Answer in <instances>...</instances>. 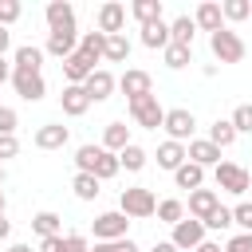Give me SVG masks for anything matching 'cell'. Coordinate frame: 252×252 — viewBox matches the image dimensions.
Instances as JSON below:
<instances>
[{
  "mask_svg": "<svg viewBox=\"0 0 252 252\" xmlns=\"http://www.w3.org/2000/svg\"><path fill=\"white\" fill-rule=\"evenodd\" d=\"M118 209H122L130 220H146V217H154V213H158V197H154L146 185H130V189H122Z\"/></svg>",
  "mask_w": 252,
  "mask_h": 252,
  "instance_id": "1",
  "label": "cell"
},
{
  "mask_svg": "<svg viewBox=\"0 0 252 252\" xmlns=\"http://www.w3.org/2000/svg\"><path fill=\"white\" fill-rule=\"evenodd\" d=\"M126 228H130V217L122 209H106L94 217V240L98 244H114V240H126Z\"/></svg>",
  "mask_w": 252,
  "mask_h": 252,
  "instance_id": "2",
  "label": "cell"
},
{
  "mask_svg": "<svg viewBox=\"0 0 252 252\" xmlns=\"http://www.w3.org/2000/svg\"><path fill=\"white\" fill-rule=\"evenodd\" d=\"M209 47H213V55H217L220 63H240V59H244V51H248V47H244V39H240L232 28L213 32V35H209Z\"/></svg>",
  "mask_w": 252,
  "mask_h": 252,
  "instance_id": "3",
  "label": "cell"
},
{
  "mask_svg": "<svg viewBox=\"0 0 252 252\" xmlns=\"http://www.w3.org/2000/svg\"><path fill=\"white\" fill-rule=\"evenodd\" d=\"M213 177H217V189H224V193H248L252 189V177H248V169L244 165H236V161H220L217 169H213Z\"/></svg>",
  "mask_w": 252,
  "mask_h": 252,
  "instance_id": "4",
  "label": "cell"
},
{
  "mask_svg": "<svg viewBox=\"0 0 252 252\" xmlns=\"http://www.w3.org/2000/svg\"><path fill=\"white\" fill-rule=\"evenodd\" d=\"M118 91L126 94V102H138V98L154 94V79H150V71H142V67H130V71H122V79H118Z\"/></svg>",
  "mask_w": 252,
  "mask_h": 252,
  "instance_id": "5",
  "label": "cell"
},
{
  "mask_svg": "<svg viewBox=\"0 0 252 252\" xmlns=\"http://www.w3.org/2000/svg\"><path fill=\"white\" fill-rule=\"evenodd\" d=\"M130 118H134L138 126H146V130H158V126L165 122V106L158 102V94H146V98L130 102Z\"/></svg>",
  "mask_w": 252,
  "mask_h": 252,
  "instance_id": "6",
  "label": "cell"
},
{
  "mask_svg": "<svg viewBox=\"0 0 252 252\" xmlns=\"http://www.w3.org/2000/svg\"><path fill=\"white\" fill-rule=\"evenodd\" d=\"M161 130L169 134V142H181V146H185V138L197 130V118H193V110H185V106H173V110H165V122H161Z\"/></svg>",
  "mask_w": 252,
  "mask_h": 252,
  "instance_id": "7",
  "label": "cell"
},
{
  "mask_svg": "<svg viewBox=\"0 0 252 252\" xmlns=\"http://www.w3.org/2000/svg\"><path fill=\"white\" fill-rule=\"evenodd\" d=\"M205 232H209V228H205V220L189 217V220H177V224H173V236H169V240H173L181 252H193V248H201V244H205Z\"/></svg>",
  "mask_w": 252,
  "mask_h": 252,
  "instance_id": "8",
  "label": "cell"
},
{
  "mask_svg": "<svg viewBox=\"0 0 252 252\" xmlns=\"http://www.w3.org/2000/svg\"><path fill=\"white\" fill-rule=\"evenodd\" d=\"M12 87H16V94L24 102H39L47 94V83H43L39 71H12Z\"/></svg>",
  "mask_w": 252,
  "mask_h": 252,
  "instance_id": "9",
  "label": "cell"
},
{
  "mask_svg": "<svg viewBox=\"0 0 252 252\" xmlns=\"http://www.w3.org/2000/svg\"><path fill=\"white\" fill-rule=\"evenodd\" d=\"M122 24H126V4H118V0H106L94 16V28L102 35H122Z\"/></svg>",
  "mask_w": 252,
  "mask_h": 252,
  "instance_id": "10",
  "label": "cell"
},
{
  "mask_svg": "<svg viewBox=\"0 0 252 252\" xmlns=\"http://www.w3.org/2000/svg\"><path fill=\"white\" fill-rule=\"evenodd\" d=\"M94 71H98V67H94L83 51H75V55H67V59H63V79H67V87H83Z\"/></svg>",
  "mask_w": 252,
  "mask_h": 252,
  "instance_id": "11",
  "label": "cell"
},
{
  "mask_svg": "<svg viewBox=\"0 0 252 252\" xmlns=\"http://www.w3.org/2000/svg\"><path fill=\"white\" fill-rule=\"evenodd\" d=\"M217 209H220V193H217V189H193V193H189V217L209 220Z\"/></svg>",
  "mask_w": 252,
  "mask_h": 252,
  "instance_id": "12",
  "label": "cell"
},
{
  "mask_svg": "<svg viewBox=\"0 0 252 252\" xmlns=\"http://www.w3.org/2000/svg\"><path fill=\"white\" fill-rule=\"evenodd\" d=\"M43 20H47L51 32H71V28H75V8H71L67 0H51V4L43 8Z\"/></svg>",
  "mask_w": 252,
  "mask_h": 252,
  "instance_id": "13",
  "label": "cell"
},
{
  "mask_svg": "<svg viewBox=\"0 0 252 252\" xmlns=\"http://www.w3.org/2000/svg\"><path fill=\"white\" fill-rule=\"evenodd\" d=\"M114 87H118V79H114L106 67H98V71H94V75L83 83V91L91 94V102H106V98L114 94Z\"/></svg>",
  "mask_w": 252,
  "mask_h": 252,
  "instance_id": "14",
  "label": "cell"
},
{
  "mask_svg": "<svg viewBox=\"0 0 252 252\" xmlns=\"http://www.w3.org/2000/svg\"><path fill=\"white\" fill-rule=\"evenodd\" d=\"M39 150H63L67 142H71V130L67 126H59V122H43L39 130H35V138H32Z\"/></svg>",
  "mask_w": 252,
  "mask_h": 252,
  "instance_id": "15",
  "label": "cell"
},
{
  "mask_svg": "<svg viewBox=\"0 0 252 252\" xmlns=\"http://www.w3.org/2000/svg\"><path fill=\"white\" fill-rule=\"evenodd\" d=\"M193 24L201 28V32H220L224 28V12H220V4L217 0H205V4H197V12H193Z\"/></svg>",
  "mask_w": 252,
  "mask_h": 252,
  "instance_id": "16",
  "label": "cell"
},
{
  "mask_svg": "<svg viewBox=\"0 0 252 252\" xmlns=\"http://www.w3.org/2000/svg\"><path fill=\"white\" fill-rule=\"evenodd\" d=\"M43 51H47V55H55V59L75 55V51H79V35H75V28H71V32H47Z\"/></svg>",
  "mask_w": 252,
  "mask_h": 252,
  "instance_id": "17",
  "label": "cell"
},
{
  "mask_svg": "<svg viewBox=\"0 0 252 252\" xmlns=\"http://www.w3.org/2000/svg\"><path fill=\"white\" fill-rule=\"evenodd\" d=\"M59 106H63V114H67V118H83V114L91 110V94H87L83 87H63Z\"/></svg>",
  "mask_w": 252,
  "mask_h": 252,
  "instance_id": "18",
  "label": "cell"
},
{
  "mask_svg": "<svg viewBox=\"0 0 252 252\" xmlns=\"http://www.w3.org/2000/svg\"><path fill=\"white\" fill-rule=\"evenodd\" d=\"M185 154H189V161H193V165H201V169H209V165H220V150H217L209 138H197V142H189V146H185Z\"/></svg>",
  "mask_w": 252,
  "mask_h": 252,
  "instance_id": "19",
  "label": "cell"
},
{
  "mask_svg": "<svg viewBox=\"0 0 252 252\" xmlns=\"http://www.w3.org/2000/svg\"><path fill=\"white\" fill-rule=\"evenodd\" d=\"M185 161H189V154H185V146H181V142H169V138H165V142L158 146V165H161V169L177 173Z\"/></svg>",
  "mask_w": 252,
  "mask_h": 252,
  "instance_id": "20",
  "label": "cell"
},
{
  "mask_svg": "<svg viewBox=\"0 0 252 252\" xmlns=\"http://www.w3.org/2000/svg\"><path fill=\"white\" fill-rule=\"evenodd\" d=\"M126 146H130V126H126V122H110V126L102 130V150L122 154Z\"/></svg>",
  "mask_w": 252,
  "mask_h": 252,
  "instance_id": "21",
  "label": "cell"
},
{
  "mask_svg": "<svg viewBox=\"0 0 252 252\" xmlns=\"http://www.w3.org/2000/svg\"><path fill=\"white\" fill-rule=\"evenodd\" d=\"M43 55H47L43 47L24 43V47H16V55H12V59H16V71H39V67H43Z\"/></svg>",
  "mask_w": 252,
  "mask_h": 252,
  "instance_id": "22",
  "label": "cell"
},
{
  "mask_svg": "<svg viewBox=\"0 0 252 252\" xmlns=\"http://www.w3.org/2000/svg\"><path fill=\"white\" fill-rule=\"evenodd\" d=\"M193 35H197V24H193V16H177V20L169 24V43L193 47Z\"/></svg>",
  "mask_w": 252,
  "mask_h": 252,
  "instance_id": "23",
  "label": "cell"
},
{
  "mask_svg": "<svg viewBox=\"0 0 252 252\" xmlns=\"http://www.w3.org/2000/svg\"><path fill=\"white\" fill-rule=\"evenodd\" d=\"M142 43H146L150 51H158V47L165 51V47H169V24H165V20L146 24V28H142Z\"/></svg>",
  "mask_w": 252,
  "mask_h": 252,
  "instance_id": "24",
  "label": "cell"
},
{
  "mask_svg": "<svg viewBox=\"0 0 252 252\" xmlns=\"http://www.w3.org/2000/svg\"><path fill=\"white\" fill-rule=\"evenodd\" d=\"M79 51L91 59V63H98L102 55H106V35L94 28V32H83V39H79Z\"/></svg>",
  "mask_w": 252,
  "mask_h": 252,
  "instance_id": "25",
  "label": "cell"
},
{
  "mask_svg": "<svg viewBox=\"0 0 252 252\" xmlns=\"http://www.w3.org/2000/svg\"><path fill=\"white\" fill-rule=\"evenodd\" d=\"M209 142H213L217 150H228V146L236 142V126H232V118H217V122L209 126Z\"/></svg>",
  "mask_w": 252,
  "mask_h": 252,
  "instance_id": "26",
  "label": "cell"
},
{
  "mask_svg": "<svg viewBox=\"0 0 252 252\" xmlns=\"http://www.w3.org/2000/svg\"><path fill=\"white\" fill-rule=\"evenodd\" d=\"M122 165H118V154H110V150H102L98 146V154H94V169H91V177H98V181H110L114 173H118Z\"/></svg>",
  "mask_w": 252,
  "mask_h": 252,
  "instance_id": "27",
  "label": "cell"
},
{
  "mask_svg": "<svg viewBox=\"0 0 252 252\" xmlns=\"http://www.w3.org/2000/svg\"><path fill=\"white\" fill-rule=\"evenodd\" d=\"M130 16L146 28V24H158L161 20V0H134L130 4Z\"/></svg>",
  "mask_w": 252,
  "mask_h": 252,
  "instance_id": "28",
  "label": "cell"
},
{
  "mask_svg": "<svg viewBox=\"0 0 252 252\" xmlns=\"http://www.w3.org/2000/svg\"><path fill=\"white\" fill-rule=\"evenodd\" d=\"M173 181H177V189H189V193H193V189H201V185H205V169H201V165H193V161H185V165L173 173Z\"/></svg>",
  "mask_w": 252,
  "mask_h": 252,
  "instance_id": "29",
  "label": "cell"
},
{
  "mask_svg": "<svg viewBox=\"0 0 252 252\" xmlns=\"http://www.w3.org/2000/svg\"><path fill=\"white\" fill-rule=\"evenodd\" d=\"M146 161H150V154L138 146V142H130L122 154H118V165L122 169H130V173H138V169H146Z\"/></svg>",
  "mask_w": 252,
  "mask_h": 252,
  "instance_id": "30",
  "label": "cell"
},
{
  "mask_svg": "<svg viewBox=\"0 0 252 252\" xmlns=\"http://www.w3.org/2000/svg\"><path fill=\"white\" fill-rule=\"evenodd\" d=\"M32 228L39 232V240H43V236H63V232H59V213H51V209L35 213V217H32Z\"/></svg>",
  "mask_w": 252,
  "mask_h": 252,
  "instance_id": "31",
  "label": "cell"
},
{
  "mask_svg": "<svg viewBox=\"0 0 252 252\" xmlns=\"http://www.w3.org/2000/svg\"><path fill=\"white\" fill-rule=\"evenodd\" d=\"M106 63H126L130 59V39L126 35H106Z\"/></svg>",
  "mask_w": 252,
  "mask_h": 252,
  "instance_id": "32",
  "label": "cell"
},
{
  "mask_svg": "<svg viewBox=\"0 0 252 252\" xmlns=\"http://www.w3.org/2000/svg\"><path fill=\"white\" fill-rule=\"evenodd\" d=\"M161 55H165V67H169V71H181V67L193 63V47H181V43H169Z\"/></svg>",
  "mask_w": 252,
  "mask_h": 252,
  "instance_id": "33",
  "label": "cell"
},
{
  "mask_svg": "<svg viewBox=\"0 0 252 252\" xmlns=\"http://www.w3.org/2000/svg\"><path fill=\"white\" fill-rule=\"evenodd\" d=\"M98 177H91V173H75V181H71V189H75V197L79 201H94L98 197Z\"/></svg>",
  "mask_w": 252,
  "mask_h": 252,
  "instance_id": "34",
  "label": "cell"
},
{
  "mask_svg": "<svg viewBox=\"0 0 252 252\" xmlns=\"http://www.w3.org/2000/svg\"><path fill=\"white\" fill-rule=\"evenodd\" d=\"M158 220H161V224H177V220H185V205H181L177 197L158 201Z\"/></svg>",
  "mask_w": 252,
  "mask_h": 252,
  "instance_id": "35",
  "label": "cell"
},
{
  "mask_svg": "<svg viewBox=\"0 0 252 252\" xmlns=\"http://www.w3.org/2000/svg\"><path fill=\"white\" fill-rule=\"evenodd\" d=\"M220 12H224V20L240 24V20H248V16H252V0H224V4H220Z\"/></svg>",
  "mask_w": 252,
  "mask_h": 252,
  "instance_id": "36",
  "label": "cell"
},
{
  "mask_svg": "<svg viewBox=\"0 0 252 252\" xmlns=\"http://www.w3.org/2000/svg\"><path fill=\"white\" fill-rule=\"evenodd\" d=\"M232 126H236V134H252V102H240L232 110Z\"/></svg>",
  "mask_w": 252,
  "mask_h": 252,
  "instance_id": "37",
  "label": "cell"
},
{
  "mask_svg": "<svg viewBox=\"0 0 252 252\" xmlns=\"http://www.w3.org/2000/svg\"><path fill=\"white\" fill-rule=\"evenodd\" d=\"M94 154H98V146H91V142L75 150V165H79V173H91V169H94Z\"/></svg>",
  "mask_w": 252,
  "mask_h": 252,
  "instance_id": "38",
  "label": "cell"
},
{
  "mask_svg": "<svg viewBox=\"0 0 252 252\" xmlns=\"http://www.w3.org/2000/svg\"><path fill=\"white\" fill-rule=\"evenodd\" d=\"M205 228H209V232H224V228H232V209H224V205H220V209L205 220Z\"/></svg>",
  "mask_w": 252,
  "mask_h": 252,
  "instance_id": "39",
  "label": "cell"
},
{
  "mask_svg": "<svg viewBox=\"0 0 252 252\" xmlns=\"http://www.w3.org/2000/svg\"><path fill=\"white\" fill-rule=\"evenodd\" d=\"M24 16V8H20V0H0V28H8V24H16Z\"/></svg>",
  "mask_w": 252,
  "mask_h": 252,
  "instance_id": "40",
  "label": "cell"
},
{
  "mask_svg": "<svg viewBox=\"0 0 252 252\" xmlns=\"http://www.w3.org/2000/svg\"><path fill=\"white\" fill-rule=\"evenodd\" d=\"M232 224H240V232H252V201H240L232 209Z\"/></svg>",
  "mask_w": 252,
  "mask_h": 252,
  "instance_id": "41",
  "label": "cell"
},
{
  "mask_svg": "<svg viewBox=\"0 0 252 252\" xmlns=\"http://www.w3.org/2000/svg\"><path fill=\"white\" fill-rule=\"evenodd\" d=\"M63 252H91V244H87L83 232H67L63 236Z\"/></svg>",
  "mask_w": 252,
  "mask_h": 252,
  "instance_id": "42",
  "label": "cell"
},
{
  "mask_svg": "<svg viewBox=\"0 0 252 252\" xmlns=\"http://www.w3.org/2000/svg\"><path fill=\"white\" fill-rule=\"evenodd\" d=\"M16 126H20V114L12 106H0V134H16Z\"/></svg>",
  "mask_w": 252,
  "mask_h": 252,
  "instance_id": "43",
  "label": "cell"
},
{
  "mask_svg": "<svg viewBox=\"0 0 252 252\" xmlns=\"http://www.w3.org/2000/svg\"><path fill=\"white\" fill-rule=\"evenodd\" d=\"M224 252H252V232H236V236H228Z\"/></svg>",
  "mask_w": 252,
  "mask_h": 252,
  "instance_id": "44",
  "label": "cell"
},
{
  "mask_svg": "<svg viewBox=\"0 0 252 252\" xmlns=\"http://www.w3.org/2000/svg\"><path fill=\"white\" fill-rule=\"evenodd\" d=\"M20 154V138L16 134H0V161L4 158H16Z\"/></svg>",
  "mask_w": 252,
  "mask_h": 252,
  "instance_id": "45",
  "label": "cell"
},
{
  "mask_svg": "<svg viewBox=\"0 0 252 252\" xmlns=\"http://www.w3.org/2000/svg\"><path fill=\"white\" fill-rule=\"evenodd\" d=\"M39 252H63V236H43L39 240Z\"/></svg>",
  "mask_w": 252,
  "mask_h": 252,
  "instance_id": "46",
  "label": "cell"
},
{
  "mask_svg": "<svg viewBox=\"0 0 252 252\" xmlns=\"http://www.w3.org/2000/svg\"><path fill=\"white\" fill-rule=\"evenodd\" d=\"M106 248H110V252H138V244H134L130 236H126V240H114V244H106Z\"/></svg>",
  "mask_w": 252,
  "mask_h": 252,
  "instance_id": "47",
  "label": "cell"
},
{
  "mask_svg": "<svg viewBox=\"0 0 252 252\" xmlns=\"http://www.w3.org/2000/svg\"><path fill=\"white\" fill-rule=\"evenodd\" d=\"M12 71H16V63H4V55H0V83H8Z\"/></svg>",
  "mask_w": 252,
  "mask_h": 252,
  "instance_id": "48",
  "label": "cell"
},
{
  "mask_svg": "<svg viewBox=\"0 0 252 252\" xmlns=\"http://www.w3.org/2000/svg\"><path fill=\"white\" fill-rule=\"evenodd\" d=\"M150 252H181V248H177V244H173V240H158V244H154V248H150Z\"/></svg>",
  "mask_w": 252,
  "mask_h": 252,
  "instance_id": "49",
  "label": "cell"
},
{
  "mask_svg": "<svg viewBox=\"0 0 252 252\" xmlns=\"http://www.w3.org/2000/svg\"><path fill=\"white\" fill-rule=\"evenodd\" d=\"M8 47H12V32H8V28H0V55H4Z\"/></svg>",
  "mask_w": 252,
  "mask_h": 252,
  "instance_id": "50",
  "label": "cell"
},
{
  "mask_svg": "<svg viewBox=\"0 0 252 252\" xmlns=\"http://www.w3.org/2000/svg\"><path fill=\"white\" fill-rule=\"evenodd\" d=\"M193 252H224V248H220L217 240H205V244H201V248H193Z\"/></svg>",
  "mask_w": 252,
  "mask_h": 252,
  "instance_id": "51",
  "label": "cell"
},
{
  "mask_svg": "<svg viewBox=\"0 0 252 252\" xmlns=\"http://www.w3.org/2000/svg\"><path fill=\"white\" fill-rule=\"evenodd\" d=\"M8 232H12V220H8V217H0V240H8Z\"/></svg>",
  "mask_w": 252,
  "mask_h": 252,
  "instance_id": "52",
  "label": "cell"
},
{
  "mask_svg": "<svg viewBox=\"0 0 252 252\" xmlns=\"http://www.w3.org/2000/svg\"><path fill=\"white\" fill-rule=\"evenodd\" d=\"M8 252H32V244H8Z\"/></svg>",
  "mask_w": 252,
  "mask_h": 252,
  "instance_id": "53",
  "label": "cell"
},
{
  "mask_svg": "<svg viewBox=\"0 0 252 252\" xmlns=\"http://www.w3.org/2000/svg\"><path fill=\"white\" fill-rule=\"evenodd\" d=\"M91 252H110V248H106V244H94V248H91Z\"/></svg>",
  "mask_w": 252,
  "mask_h": 252,
  "instance_id": "54",
  "label": "cell"
},
{
  "mask_svg": "<svg viewBox=\"0 0 252 252\" xmlns=\"http://www.w3.org/2000/svg\"><path fill=\"white\" fill-rule=\"evenodd\" d=\"M4 205H8V201H4V189H0V217H4Z\"/></svg>",
  "mask_w": 252,
  "mask_h": 252,
  "instance_id": "55",
  "label": "cell"
}]
</instances>
